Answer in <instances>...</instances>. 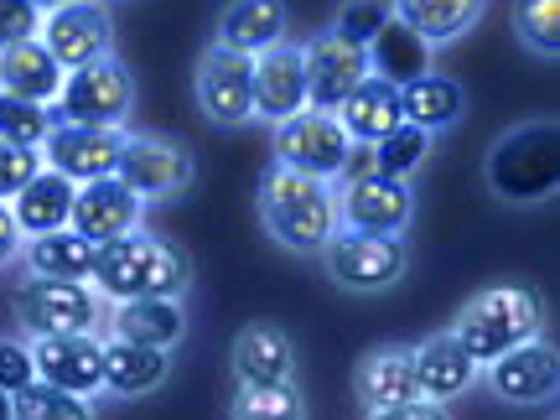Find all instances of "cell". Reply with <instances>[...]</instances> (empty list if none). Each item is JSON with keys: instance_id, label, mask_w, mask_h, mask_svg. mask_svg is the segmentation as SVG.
<instances>
[{"instance_id": "ffe728a7", "label": "cell", "mask_w": 560, "mask_h": 420, "mask_svg": "<svg viewBox=\"0 0 560 420\" xmlns=\"http://www.w3.org/2000/svg\"><path fill=\"white\" fill-rule=\"evenodd\" d=\"M353 389H359L363 410H395V405L420 400V384H416V359L405 342H380L369 348L353 369Z\"/></svg>"}, {"instance_id": "277c9868", "label": "cell", "mask_w": 560, "mask_h": 420, "mask_svg": "<svg viewBox=\"0 0 560 420\" xmlns=\"http://www.w3.org/2000/svg\"><path fill=\"white\" fill-rule=\"evenodd\" d=\"M488 187L503 202H545L560 187V130L556 120H524L488 145Z\"/></svg>"}, {"instance_id": "4dcf8cb0", "label": "cell", "mask_w": 560, "mask_h": 420, "mask_svg": "<svg viewBox=\"0 0 560 420\" xmlns=\"http://www.w3.org/2000/svg\"><path fill=\"white\" fill-rule=\"evenodd\" d=\"M369 73H380V79H389V83H410V79H420V73H431V47L389 16V26L369 42Z\"/></svg>"}, {"instance_id": "3957f363", "label": "cell", "mask_w": 560, "mask_h": 420, "mask_svg": "<svg viewBox=\"0 0 560 420\" xmlns=\"http://www.w3.org/2000/svg\"><path fill=\"white\" fill-rule=\"evenodd\" d=\"M452 338L472 353V363H493L509 348L540 338L545 332V301L535 285H488L457 312V322L446 327Z\"/></svg>"}, {"instance_id": "9c48e42d", "label": "cell", "mask_w": 560, "mask_h": 420, "mask_svg": "<svg viewBox=\"0 0 560 420\" xmlns=\"http://www.w3.org/2000/svg\"><path fill=\"white\" fill-rule=\"evenodd\" d=\"M348 156H353V140L342 136L338 115H327V109H301V115L276 125V166L332 182L342 177Z\"/></svg>"}, {"instance_id": "4316f807", "label": "cell", "mask_w": 560, "mask_h": 420, "mask_svg": "<svg viewBox=\"0 0 560 420\" xmlns=\"http://www.w3.org/2000/svg\"><path fill=\"white\" fill-rule=\"evenodd\" d=\"M73 182L58 177L52 166H42L37 177L21 187L16 198H11V219H16L21 240H37V234H52V229H68L73 219Z\"/></svg>"}, {"instance_id": "7402d4cb", "label": "cell", "mask_w": 560, "mask_h": 420, "mask_svg": "<svg viewBox=\"0 0 560 420\" xmlns=\"http://www.w3.org/2000/svg\"><path fill=\"white\" fill-rule=\"evenodd\" d=\"M342 125V136L353 140V145H374L384 140L389 130H400L405 125V109H400V83L380 79V73H369V79L348 94V100L332 109Z\"/></svg>"}, {"instance_id": "ac0fdd59", "label": "cell", "mask_w": 560, "mask_h": 420, "mask_svg": "<svg viewBox=\"0 0 560 420\" xmlns=\"http://www.w3.org/2000/svg\"><path fill=\"white\" fill-rule=\"evenodd\" d=\"M306 109V62L296 42H276L255 58V120H291Z\"/></svg>"}, {"instance_id": "8fae6325", "label": "cell", "mask_w": 560, "mask_h": 420, "mask_svg": "<svg viewBox=\"0 0 560 420\" xmlns=\"http://www.w3.org/2000/svg\"><path fill=\"white\" fill-rule=\"evenodd\" d=\"M416 219V192L400 177H342L338 187V229H359V234H405Z\"/></svg>"}, {"instance_id": "2e32d148", "label": "cell", "mask_w": 560, "mask_h": 420, "mask_svg": "<svg viewBox=\"0 0 560 420\" xmlns=\"http://www.w3.org/2000/svg\"><path fill=\"white\" fill-rule=\"evenodd\" d=\"M482 369H488V389L509 405H545V400H556V389H560V359H556V348L540 338L509 348L503 359L482 363Z\"/></svg>"}, {"instance_id": "ba28073f", "label": "cell", "mask_w": 560, "mask_h": 420, "mask_svg": "<svg viewBox=\"0 0 560 420\" xmlns=\"http://www.w3.org/2000/svg\"><path fill=\"white\" fill-rule=\"evenodd\" d=\"M192 94H198V109L208 125H219V130L249 125L255 120V58H244L234 47L213 42L198 58Z\"/></svg>"}, {"instance_id": "5b68a950", "label": "cell", "mask_w": 560, "mask_h": 420, "mask_svg": "<svg viewBox=\"0 0 560 420\" xmlns=\"http://www.w3.org/2000/svg\"><path fill=\"white\" fill-rule=\"evenodd\" d=\"M52 125H100V130H120L136 109V79L115 52L100 62H83L73 73H62L58 100L47 104Z\"/></svg>"}, {"instance_id": "d6a6232c", "label": "cell", "mask_w": 560, "mask_h": 420, "mask_svg": "<svg viewBox=\"0 0 560 420\" xmlns=\"http://www.w3.org/2000/svg\"><path fill=\"white\" fill-rule=\"evenodd\" d=\"M431 140H436V136H425L420 125H400V130H389L384 140H374V145H369V166H374L380 177L410 182L420 172V161L431 156Z\"/></svg>"}, {"instance_id": "836d02e7", "label": "cell", "mask_w": 560, "mask_h": 420, "mask_svg": "<svg viewBox=\"0 0 560 420\" xmlns=\"http://www.w3.org/2000/svg\"><path fill=\"white\" fill-rule=\"evenodd\" d=\"M11 420H94V410H89L83 395H68V389L32 380L26 389L11 395Z\"/></svg>"}, {"instance_id": "83f0119b", "label": "cell", "mask_w": 560, "mask_h": 420, "mask_svg": "<svg viewBox=\"0 0 560 420\" xmlns=\"http://www.w3.org/2000/svg\"><path fill=\"white\" fill-rule=\"evenodd\" d=\"M400 109H405V125H420L425 136H441L467 115V89L446 73H420V79L400 83Z\"/></svg>"}, {"instance_id": "f546056e", "label": "cell", "mask_w": 560, "mask_h": 420, "mask_svg": "<svg viewBox=\"0 0 560 420\" xmlns=\"http://www.w3.org/2000/svg\"><path fill=\"white\" fill-rule=\"evenodd\" d=\"M58 89H62V68L37 37L16 42V47L0 52V94H16V100H32V104H52Z\"/></svg>"}, {"instance_id": "9a60e30c", "label": "cell", "mask_w": 560, "mask_h": 420, "mask_svg": "<svg viewBox=\"0 0 560 420\" xmlns=\"http://www.w3.org/2000/svg\"><path fill=\"white\" fill-rule=\"evenodd\" d=\"M37 380L68 395H100L104 389V342L100 332H58V338H32Z\"/></svg>"}, {"instance_id": "4fadbf2b", "label": "cell", "mask_w": 560, "mask_h": 420, "mask_svg": "<svg viewBox=\"0 0 560 420\" xmlns=\"http://www.w3.org/2000/svg\"><path fill=\"white\" fill-rule=\"evenodd\" d=\"M301 62H306V109H327V115L369 79V47H353L338 32H317L301 47Z\"/></svg>"}, {"instance_id": "5bb4252c", "label": "cell", "mask_w": 560, "mask_h": 420, "mask_svg": "<svg viewBox=\"0 0 560 420\" xmlns=\"http://www.w3.org/2000/svg\"><path fill=\"white\" fill-rule=\"evenodd\" d=\"M120 151H125V130H100V125H52V136L42 140V161L73 187L115 177Z\"/></svg>"}, {"instance_id": "b9f144b4", "label": "cell", "mask_w": 560, "mask_h": 420, "mask_svg": "<svg viewBox=\"0 0 560 420\" xmlns=\"http://www.w3.org/2000/svg\"><path fill=\"white\" fill-rule=\"evenodd\" d=\"M21 255V229L11 219V202H0V265H11Z\"/></svg>"}, {"instance_id": "74e56055", "label": "cell", "mask_w": 560, "mask_h": 420, "mask_svg": "<svg viewBox=\"0 0 560 420\" xmlns=\"http://www.w3.org/2000/svg\"><path fill=\"white\" fill-rule=\"evenodd\" d=\"M42 166V151L37 145H16V140H0V202H11L26 187V182L37 177Z\"/></svg>"}, {"instance_id": "603a6c76", "label": "cell", "mask_w": 560, "mask_h": 420, "mask_svg": "<svg viewBox=\"0 0 560 420\" xmlns=\"http://www.w3.org/2000/svg\"><path fill=\"white\" fill-rule=\"evenodd\" d=\"M109 332L120 342H140V348H177L187 338V306L172 296H140V301H115L109 312Z\"/></svg>"}, {"instance_id": "f1b7e54d", "label": "cell", "mask_w": 560, "mask_h": 420, "mask_svg": "<svg viewBox=\"0 0 560 420\" xmlns=\"http://www.w3.org/2000/svg\"><path fill=\"white\" fill-rule=\"evenodd\" d=\"M21 260L42 280H89L94 260H100V244H89L79 229H52L37 240H21Z\"/></svg>"}, {"instance_id": "44dd1931", "label": "cell", "mask_w": 560, "mask_h": 420, "mask_svg": "<svg viewBox=\"0 0 560 420\" xmlns=\"http://www.w3.org/2000/svg\"><path fill=\"white\" fill-rule=\"evenodd\" d=\"M410 359H416L420 400H431V405H446V400H457V395H467L482 374L478 363H472V353L452 332H431L425 342L410 348Z\"/></svg>"}, {"instance_id": "ee69618b", "label": "cell", "mask_w": 560, "mask_h": 420, "mask_svg": "<svg viewBox=\"0 0 560 420\" xmlns=\"http://www.w3.org/2000/svg\"><path fill=\"white\" fill-rule=\"evenodd\" d=\"M0 420H11V395L0 389Z\"/></svg>"}, {"instance_id": "8d00e7d4", "label": "cell", "mask_w": 560, "mask_h": 420, "mask_svg": "<svg viewBox=\"0 0 560 420\" xmlns=\"http://www.w3.org/2000/svg\"><path fill=\"white\" fill-rule=\"evenodd\" d=\"M384 26H389V0H342L338 21H332L327 32H338V37L353 42V47H369Z\"/></svg>"}, {"instance_id": "1f68e13d", "label": "cell", "mask_w": 560, "mask_h": 420, "mask_svg": "<svg viewBox=\"0 0 560 420\" xmlns=\"http://www.w3.org/2000/svg\"><path fill=\"white\" fill-rule=\"evenodd\" d=\"M229 420H306V395L291 384H240Z\"/></svg>"}, {"instance_id": "484cf974", "label": "cell", "mask_w": 560, "mask_h": 420, "mask_svg": "<svg viewBox=\"0 0 560 420\" xmlns=\"http://www.w3.org/2000/svg\"><path fill=\"white\" fill-rule=\"evenodd\" d=\"M172 380V353L166 348H140V342H104V389L120 400H140L156 395L161 384Z\"/></svg>"}, {"instance_id": "7a4b0ae2", "label": "cell", "mask_w": 560, "mask_h": 420, "mask_svg": "<svg viewBox=\"0 0 560 420\" xmlns=\"http://www.w3.org/2000/svg\"><path fill=\"white\" fill-rule=\"evenodd\" d=\"M265 234L291 255H322V244L338 234V192L332 182L301 177L291 166H270L260 182Z\"/></svg>"}, {"instance_id": "30bf717a", "label": "cell", "mask_w": 560, "mask_h": 420, "mask_svg": "<svg viewBox=\"0 0 560 420\" xmlns=\"http://www.w3.org/2000/svg\"><path fill=\"white\" fill-rule=\"evenodd\" d=\"M37 42L58 58L62 73H73L83 62H100L115 52V16L104 0H73V5H58L42 16Z\"/></svg>"}, {"instance_id": "7c38bea8", "label": "cell", "mask_w": 560, "mask_h": 420, "mask_svg": "<svg viewBox=\"0 0 560 420\" xmlns=\"http://www.w3.org/2000/svg\"><path fill=\"white\" fill-rule=\"evenodd\" d=\"M192 172H198V166H192V151L166 136H125L120 166H115V177H120L140 202L187 192V187H192Z\"/></svg>"}, {"instance_id": "60d3db41", "label": "cell", "mask_w": 560, "mask_h": 420, "mask_svg": "<svg viewBox=\"0 0 560 420\" xmlns=\"http://www.w3.org/2000/svg\"><path fill=\"white\" fill-rule=\"evenodd\" d=\"M363 420H446V405L410 400V405H395V410H369Z\"/></svg>"}, {"instance_id": "d4e9b609", "label": "cell", "mask_w": 560, "mask_h": 420, "mask_svg": "<svg viewBox=\"0 0 560 420\" xmlns=\"http://www.w3.org/2000/svg\"><path fill=\"white\" fill-rule=\"evenodd\" d=\"M488 0H389V16L405 32H416L425 47H446V42L467 37L482 21Z\"/></svg>"}, {"instance_id": "ab89813d", "label": "cell", "mask_w": 560, "mask_h": 420, "mask_svg": "<svg viewBox=\"0 0 560 420\" xmlns=\"http://www.w3.org/2000/svg\"><path fill=\"white\" fill-rule=\"evenodd\" d=\"M37 380V363H32V348L16 338H0V389L5 395H16L26 384Z\"/></svg>"}, {"instance_id": "e0dca14e", "label": "cell", "mask_w": 560, "mask_h": 420, "mask_svg": "<svg viewBox=\"0 0 560 420\" xmlns=\"http://www.w3.org/2000/svg\"><path fill=\"white\" fill-rule=\"evenodd\" d=\"M140 213H145V202L120 177H100V182H83L79 192H73L68 229H79L89 244H109V240H120V234H136Z\"/></svg>"}, {"instance_id": "6da1fadb", "label": "cell", "mask_w": 560, "mask_h": 420, "mask_svg": "<svg viewBox=\"0 0 560 420\" xmlns=\"http://www.w3.org/2000/svg\"><path fill=\"white\" fill-rule=\"evenodd\" d=\"M89 285L104 301H140V296L182 301L187 285H192V260H187L182 244L136 229V234H120V240L100 244V260H94Z\"/></svg>"}, {"instance_id": "e575fe53", "label": "cell", "mask_w": 560, "mask_h": 420, "mask_svg": "<svg viewBox=\"0 0 560 420\" xmlns=\"http://www.w3.org/2000/svg\"><path fill=\"white\" fill-rule=\"evenodd\" d=\"M514 37L535 52V58H556L560 52V0H514Z\"/></svg>"}, {"instance_id": "52a82bcc", "label": "cell", "mask_w": 560, "mask_h": 420, "mask_svg": "<svg viewBox=\"0 0 560 420\" xmlns=\"http://www.w3.org/2000/svg\"><path fill=\"white\" fill-rule=\"evenodd\" d=\"M16 327L26 338H58V332H100L104 327V296L89 280H42L32 276L16 285Z\"/></svg>"}, {"instance_id": "d6986e66", "label": "cell", "mask_w": 560, "mask_h": 420, "mask_svg": "<svg viewBox=\"0 0 560 420\" xmlns=\"http://www.w3.org/2000/svg\"><path fill=\"white\" fill-rule=\"evenodd\" d=\"M229 369L240 384H291L296 380V342L280 322H249L234 338Z\"/></svg>"}, {"instance_id": "f35d334b", "label": "cell", "mask_w": 560, "mask_h": 420, "mask_svg": "<svg viewBox=\"0 0 560 420\" xmlns=\"http://www.w3.org/2000/svg\"><path fill=\"white\" fill-rule=\"evenodd\" d=\"M42 32V11L32 0H0V52L16 47V42H32Z\"/></svg>"}, {"instance_id": "8992f818", "label": "cell", "mask_w": 560, "mask_h": 420, "mask_svg": "<svg viewBox=\"0 0 560 420\" xmlns=\"http://www.w3.org/2000/svg\"><path fill=\"white\" fill-rule=\"evenodd\" d=\"M322 270H327L332 285H342V291L374 296V291H389V285L405 280V270H410V244H405V234L338 229L332 240L322 244Z\"/></svg>"}, {"instance_id": "7bdbcfd3", "label": "cell", "mask_w": 560, "mask_h": 420, "mask_svg": "<svg viewBox=\"0 0 560 420\" xmlns=\"http://www.w3.org/2000/svg\"><path fill=\"white\" fill-rule=\"evenodd\" d=\"M32 5H37L42 16H47V11H58V5H73V0H32Z\"/></svg>"}, {"instance_id": "d590c367", "label": "cell", "mask_w": 560, "mask_h": 420, "mask_svg": "<svg viewBox=\"0 0 560 420\" xmlns=\"http://www.w3.org/2000/svg\"><path fill=\"white\" fill-rule=\"evenodd\" d=\"M52 136V109L16 94H0V140H16V145H37Z\"/></svg>"}, {"instance_id": "cb8c5ba5", "label": "cell", "mask_w": 560, "mask_h": 420, "mask_svg": "<svg viewBox=\"0 0 560 420\" xmlns=\"http://www.w3.org/2000/svg\"><path fill=\"white\" fill-rule=\"evenodd\" d=\"M285 26H291V11L285 0H223L219 11V37L223 47H234L244 58H260L276 42H285Z\"/></svg>"}]
</instances>
